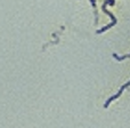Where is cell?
<instances>
[{"instance_id": "obj_1", "label": "cell", "mask_w": 130, "mask_h": 128, "mask_svg": "<svg viewBox=\"0 0 130 128\" xmlns=\"http://www.w3.org/2000/svg\"><path fill=\"white\" fill-rule=\"evenodd\" d=\"M108 4H110V0H105V1H104V4H103V7H102V9H103V11H104V13H105V14H107V15L110 16V17H111V20H112V22H111L110 24H107V25H106V26H104V27H102V29L97 30V31H96V33H98V34H99V33H103L104 31H106V30H108V29H110V27H112L113 25H115V24H117V22H118V20H117V18H115V16L113 15V14L111 13V11H108L107 9H106V5H108Z\"/></svg>"}, {"instance_id": "obj_2", "label": "cell", "mask_w": 130, "mask_h": 128, "mask_svg": "<svg viewBox=\"0 0 130 128\" xmlns=\"http://www.w3.org/2000/svg\"><path fill=\"white\" fill-rule=\"evenodd\" d=\"M129 86H130V81H128V82H126V83H124V85H123V86H122V87H121V88H120V90H119V92H118V93H117V94H115V95H113V96H112V97H110V98H108V99H107V101H106V102H105V104H104V108H105V109H107V106H108V105H110V103H111V102H112V101H114V99H115V98H118V97H119V96H120V95H121V94H122V93H123L124 88L129 87Z\"/></svg>"}, {"instance_id": "obj_3", "label": "cell", "mask_w": 130, "mask_h": 128, "mask_svg": "<svg viewBox=\"0 0 130 128\" xmlns=\"http://www.w3.org/2000/svg\"><path fill=\"white\" fill-rule=\"evenodd\" d=\"M91 6L94 8V14H95V24L98 23V13H97V8H96V0H90Z\"/></svg>"}, {"instance_id": "obj_4", "label": "cell", "mask_w": 130, "mask_h": 128, "mask_svg": "<svg viewBox=\"0 0 130 128\" xmlns=\"http://www.w3.org/2000/svg\"><path fill=\"white\" fill-rule=\"evenodd\" d=\"M113 57H114L115 60H118V61H123V60H126V59H130V54L128 55H123V56H119L118 54H113Z\"/></svg>"}]
</instances>
